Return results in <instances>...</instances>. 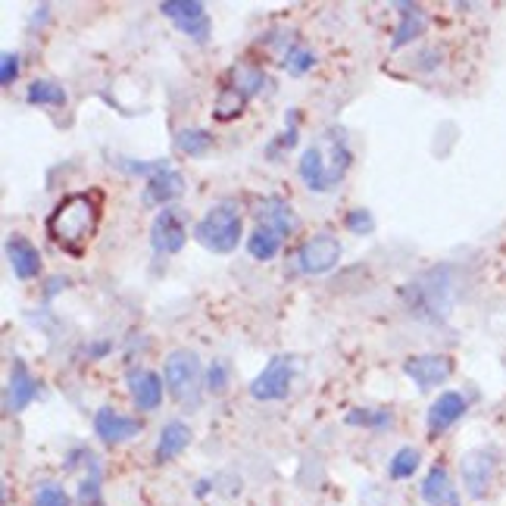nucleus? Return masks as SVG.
Instances as JSON below:
<instances>
[{
  "mask_svg": "<svg viewBox=\"0 0 506 506\" xmlns=\"http://www.w3.org/2000/svg\"><path fill=\"white\" fill-rule=\"evenodd\" d=\"M188 244V212L179 207H166L150 222V247L160 256H172Z\"/></svg>",
  "mask_w": 506,
  "mask_h": 506,
  "instance_id": "6",
  "label": "nucleus"
},
{
  "mask_svg": "<svg viewBox=\"0 0 506 506\" xmlns=\"http://www.w3.org/2000/svg\"><path fill=\"white\" fill-rule=\"evenodd\" d=\"M241 234H244V216H241L238 203H232V201L212 203L194 225V241L201 247H207L210 253L238 251Z\"/></svg>",
  "mask_w": 506,
  "mask_h": 506,
  "instance_id": "3",
  "label": "nucleus"
},
{
  "mask_svg": "<svg viewBox=\"0 0 506 506\" xmlns=\"http://www.w3.org/2000/svg\"><path fill=\"white\" fill-rule=\"evenodd\" d=\"M19 72H22V57L16 50H6V54L0 57V85L10 88L19 78Z\"/></svg>",
  "mask_w": 506,
  "mask_h": 506,
  "instance_id": "32",
  "label": "nucleus"
},
{
  "mask_svg": "<svg viewBox=\"0 0 506 506\" xmlns=\"http://www.w3.org/2000/svg\"><path fill=\"white\" fill-rule=\"evenodd\" d=\"M256 219H260V225L278 232L282 238H288V234L300 229L294 207L288 201H282V197H266V201L256 203Z\"/></svg>",
  "mask_w": 506,
  "mask_h": 506,
  "instance_id": "16",
  "label": "nucleus"
},
{
  "mask_svg": "<svg viewBox=\"0 0 506 506\" xmlns=\"http://www.w3.org/2000/svg\"><path fill=\"white\" fill-rule=\"evenodd\" d=\"M225 82L232 88H238L241 94H247V98H253V94H260L263 88H266V72L260 69V66L253 63H234L229 69V76H225Z\"/></svg>",
  "mask_w": 506,
  "mask_h": 506,
  "instance_id": "23",
  "label": "nucleus"
},
{
  "mask_svg": "<svg viewBox=\"0 0 506 506\" xmlns=\"http://www.w3.org/2000/svg\"><path fill=\"white\" fill-rule=\"evenodd\" d=\"M347 425H366V429H391L394 413H387V409H350Z\"/></svg>",
  "mask_w": 506,
  "mask_h": 506,
  "instance_id": "29",
  "label": "nucleus"
},
{
  "mask_svg": "<svg viewBox=\"0 0 506 506\" xmlns=\"http://www.w3.org/2000/svg\"><path fill=\"white\" fill-rule=\"evenodd\" d=\"M66 284V278L63 275H57V278H50V284H47V297H57L60 294V288Z\"/></svg>",
  "mask_w": 506,
  "mask_h": 506,
  "instance_id": "36",
  "label": "nucleus"
},
{
  "mask_svg": "<svg viewBox=\"0 0 506 506\" xmlns=\"http://www.w3.org/2000/svg\"><path fill=\"white\" fill-rule=\"evenodd\" d=\"M341 263V241L332 232H316L300 244L297 266L304 275H328Z\"/></svg>",
  "mask_w": 506,
  "mask_h": 506,
  "instance_id": "5",
  "label": "nucleus"
},
{
  "mask_svg": "<svg viewBox=\"0 0 506 506\" xmlns=\"http://www.w3.org/2000/svg\"><path fill=\"white\" fill-rule=\"evenodd\" d=\"M191 441H194V431H191V425H185L181 419H172L163 425V431H160V441H157V450H153V457H157V463L163 466L169 460L181 457V453L188 450Z\"/></svg>",
  "mask_w": 506,
  "mask_h": 506,
  "instance_id": "19",
  "label": "nucleus"
},
{
  "mask_svg": "<svg viewBox=\"0 0 506 506\" xmlns=\"http://www.w3.org/2000/svg\"><path fill=\"white\" fill-rule=\"evenodd\" d=\"M210 488H212V481H210V479H201V481L194 485V494H197V497H207Z\"/></svg>",
  "mask_w": 506,
  "mask_h": 506,
  "instance_id": "37",
  "label": "nucleus"
},
{
  "mask_svg": "<svg viewBox=\"0 0 506 506\" xmlns=\"http://www.w3.org/2000/svg\"><path fill=\"white\" fill-rule=\"evenodd\" d=\"M35 398H38V381L28 372V366L16 359L10 372V385H6V413H22Z\"/></svg>",
  "mask_w": 506,
  "mask_h": 506,
  "instance_id": "18",
  "label": "nucleus"
},
{
  "mask_svg": "<svg viewBox=\"0 0 506 506\" xmlns=\"http://www.w3.org/2000/svg\"><path fill=\"white\" fill-rule=\"evenodd\" d=\"M212 144H216V138H212L207 129H181L179 135H175V150L185 153L191 160L207 157L212 150Z\"/></svg>",
  "mask_w": 506,
  "mask_h": 506,
  "instance_id": "25",
  "label": "nucleus"
},
{
  "mask_svg": "<svg viewBox=\"0 0 506 506\" xmlns=\"http://www.w3.org/2000/svg\"><path fill=\"white\" fill-rule=\"evenodd\" d=\"M297 172L304 179V185L316 194H328L335 191L332 185V169H328V157H325V144H310L304 153H300Z\"/></svg>",
  "mask_w": 506,
  "mask_h": 506,
  "instance_id": "14",
  "label": "nucleus"
},
{
  "mask_svg": "<svg viewBox=\"0 0 506 506\" xmlns=\"http://www.w3.org/2000/svg\"><path fill=\"white\" fill-rule=\"evenodd\" d=\"M398 10L403 13L398 28H394L391 35V50H400L407 47V44H413L416 38H422L425 28H429V16H425L422 6H413V4H398Z\"/></svg>",
  "mask_w": 506,
  "mask_h": 506,
  "instance_id": "21",
  "label": "nucleus"
},
{
  "mask_svg": "<svg viewBox=\"0 0 506 506\" xmlns=\"http://www.w3.org/2000/svg\"><path fill=\"white\" fill-rule=\"evenodd\" d=\"M247 94H241L238 88H232V85H225L222 91L216 94V104H212V119L216 122H234V119H241L244 116V109H247Z\"/></svg>",
  "mask_w": 506,
  "mask_h": 506,
  "instance_id": "24",
  "label": "nucleus"
},
{
  "mask_svg": "<svg viewBox=\"0 0 506 506\" xmlns=\"http://www.w3.org/2000/svg\"><path fill=\"white\" fill-rule=\"evenodd\" d=\"M144 431V422L135 416H126L113 407H100L94 413V435L104 444H126L131 438H138Z\"/></svg>",
  "mask_w": 506,
  "mask_h": 506,
  "instance_id": "11",
  "label": "nucleus"
},
{
  "mask_svg": "<svg viewBox=\"0 0 506 506\" xmlns=\"http://www.w3.org/2000/svg\"><path fill=\"white\" fill-rule=\"evenodd\" d=\"M26 100H28V104H32V107H66V100H69V94H66V88H63V85L47 82V78H38V82L28 85Z\"/></svg>",
  "mask_w": 506,
  "mask_h": 506,
  "instance_id": "26",
  "label": "nucleus"
},
{
  "mask_svg": "<svg viewBox=\"0 0 506 506\" xmlns=\"http://www.w3.org/2000/svg\"><path fill=\"white\" fill-rule=\"evenodd\" d=\"M469 403L460 391H444L441 398H438L435 403L429 407V431L431 435H438V431H447L450 425H457L460 419L466 416Z\"/></svg>",
  "mask_w": 506,
  "mask_h": 506,
  "instance_id": "17",
  "label": "nucleus"
},
{
  "mask_svg": "<svg viewBox=\"0 0 506 506\" xmlns=\"http://www.w3.org/2000/svg\"><path fill=\"white\" fill-rule=\"evenodd\" d=\"M344 225H347L350 234H359V238L376 232V219H372L369 210H350L347 216H344Z\"/></svg>",
  "mask_w": 506,
  "mask_h": 506,
  "instance_id": "30",
  "label": "nucleus"
},
{
  "mask_svg": "<svg viewBox=\"0 0 506 506\" xmlns=\"http://www.w3.org/2000/svg\"><path fill=\"white\" fill-rule=\"evenodd\" d=\"M419 463H422V453L416 450V447H400V450L391 457V463H387V475H391L394 481L413 479Z\"/></svg>",
  "mask_w": 506,
  "mask_h": 506,
  "instance_id": "27",
  "label": "nucleus"
},
{
  "mask_svg": "<svg viewBox=\"0 0 506 506\" xmlns=\"http://www.w3.org/2000/svg\"><path fill=\"white\" fill-rule=\"evenodd\" d=\"M163 381L169 398L181 407H197L201 403V385H203V366L201 356L188 347H179L166 356L163 363Z\"/></svg>",
  "mask_w": 506,
  "mask_h": 506,
  "instance_id": "4",
  "label": "nucleus"
},
{
  "mask_svg": "<svg viewBox=\"0 0 506 506\" xmlns=\"http://www.w3.org/2000/svg\"><path fill=\"white\" fill-rule=\"evenodd\" d=\"M100 501V469L94 466L91 475L82 481V488H78V503L82 506H94Z\"/></svg>",
  "mask_w": 506,
  "mask_h": 506,
  "instance_id": "34",
  "label": "nucleus"
},
{
  "mask_svg": "<svg viewBox=\"0 0 506 506\" xmlns=\"http://www.w3.org/2000/svg\"><path fill=\"white\" fill-rule=\"evenodd\" d=\"M160 13H163L181 35H188L191 41H197V44L210 41V16H207V6H203L201 0H166V4H160Z\"/></svg>",
  "mask_w": 506,
  "mask_h": 506,
  "instance_id": "8",
  "label": "nucleus"
},
{
  "mask_svg": "<svg viewBox=\"0 0 506 506\" xmlns=\"http://www.w3.org/2000/svg\"><path fill=\"white\" fill-rule=\"evenodd\" d=\"M407 310L413 313V319L419 322H444L453 304V284L447 269H431L419 278H413L409 284H403L400 291Z\"/></svg>",
  "mask_w": 506,
  "mask_h": 506,
  "instance_id": "2",
  "label": "nucleus"
},
{
  "mask_svg": "<svg viewBox=\"0 0 506 506\" xmlns=\"http://www.w3.org/2000/svg\"><path fill=\"white\" fill-rule=\"evenodd\" d=\"M282 66H284V72H291V76L294 78H300V76H306V72L313 69V66H316V54H313L310 47H306V44H294V47L288 50V54L282 57Z\"/></svg>",
  "mask_w": 506,
  "mask_h": 506,
  "instance_id": "28",
  "label": "nucleus"
},
{
  "mask_svg": "<svg viewBox=\"0 0 506 506\" xmlns=\"http://www.w3.org/2000/svg\"><path fill=\"white\" fill-rule=\"evenodd\" d=\"M109 350H113V344H109V341H100V344H88L85 354L91 356V359H98V356H107Z\"/></svg>",
  "mask_w": 506,
  "mask_h": 506,
  "instance_id": "35",
  "label": "nucleus"
},
{
  "mask_svg": "<svg viewBox=\"0 0 506 506\" xmlns=\"http://www.w3.org/2000/svg\"><path fill=\"white\" fill-rule=\"evenodd\" d=\"M185 194V179H181L179 169H172V163H163L160 166V172H153L148 179V185H144V194H141V203L144 207H172V201H179V197Z\"/></svg>",
  "mask_w": 506,
  "mask_h": 506,
  "instance_id": "12",
  "label": "nucleus"
},
{
  "mask_svg": "<svg viewBox=\"0 0 506 506\" xmlns=\"http://www.w3.org/2000/svg\"><path fill=\"white\" fill-rule=\"evenodd\" d=\"M403 376L413 381L419 391H435V387H441L444 381L453 376V359L441 356V354L409 356L407 363H403Z\"/></svg>",
  "mask_w": 506,
  "mask_h": 506,
  "instance_id": "10",
  "label": "nucleus"
},
{
  "mask_svg": "<svg viewBox=\"0 0 506 506\" xmlns=\"http://www.w3.org/2000/svg\"><path fill=\"white\" fill-rule=\"evenodd\" d=\"M126 385H129L131 403H135L138 413H153V409H160L163 394H166V381L160 378L157 372L135 366V369L126 372Z\"/></svg>",
  "mask_w": 506,
  "mask_h": 506,
  "instance_id": "13",
  "label": "nucleus"
},
{
  "mask_svg": "<svg viewBox=\"0 0 506 506\" xmlns=\"http://www.w3.org/2000/svg\"><path fill=\"white\" fill-rule=\"evenodd\" d=\"M35 506H72V501L60 485H41L35 491Z\"/></svg>",
  "mask_w": 506,
  "mask_h": 506,
  "instance_id": "31",
  "label": "nucleus"
},
{
  "mask_svg": "<svg viewBox=\"0 0 506 506\" xmlns=\"http://www.w3.org/2000/svg\"><path fill=\"white\" fill-rule=\"evenodd\" d=\"M225 387H229V363L216 359V363L207 369V391L210 394H225Z\"/></svg>",
  "mask_w": 506,
  "mask_h": 506,
  "instance_id": "33",
  "label": "nucleus"
},
{
  "mask_svg": "<svg viewBox=\"0 0 506 506\" xmlns=\"http://www.w3.org/2000/svg\"><path fill=\"white\" fill-rule=\"evenodd\" d=\"M291 378H294V363H291V356L278 354L269 359L266 369L251 381V398L263 400V403L284 400L291 391Z\"/></svg>",
  "mask_w": 506,
  "mask_h": 506,
  "instance_id": "9",
  "label": "nucleus"
},
{
  "mask_svg": "<svg viewBox=\"0 0 506 506\" xmlns=\"http://www.w3.org/2000/svg\"><path fill=\"white\" fill-rule=\"evenodd\" d=\"M422 501L429 506H460L457 485L444 466H431L422 479Z\"/></svg>",
  "mask_w": 506,
  "mask_h": 506,
  "instance_id": "20",
  "label": "nucleus"
},
{
  "mask_svg": "<svg viewBox=\"0 0 506 506\" xmlns=\"http://www.w3.org/2000/svg\"><path fill=\"white\" fill-rule=\"evenodd\" d=\"M282 234L273 232V229H266V225H256V229L247 234V253L253 256V260H260V263H269V260H275L278 253H282Z\"/></svg>",
  "mask_w": 506,
  "mask_h": 506,
  "instance_id": "22",
  "label": "nucleus"
},
{
  "mask_svg": "<svg viewBox=\"0 0 506 506\" xmlns=\"http://www.w3.org/2000/svg\"><path fill=\"white\" fill-rule=\"evenodd\" d=\"M460 475H463V488L472 501H485L491 485L497 475V453L488 447H475V450L463 453L460 460Z\"/></svg>",
  "mask_w": 506,
  "mask_h": 506,
  "instance_id": "7",
  "label": "nucleus"
},
{
  "mask_svg": "<svg viewBox=\"0 0 506 506\" xmlns=\"http://www.w3.org/2000/svg\"><path fill=\"white\" fill-rule=\"evenodd\" d=\"M6 260H10V269L19 282H32V278L41 275V251L22 234H10L6 238Z\"/></svg>",
  "mask_w": 506,
  "mask_h": 506,
  "instance_id": "15",
  "label": "nucleus"
},
{
  "mask_svg": "<svg viewBox=\"0 0 506 506\" xmlns=\"http://www.w3.org/2000/svg\"><path fill=\"white\" fill-rule=\"evenodd\" d=\"M100 222V194L98 191H76L63 197L47 216V238L66 253H82L91 244Z\"/></svg>",
  "mask_w": 506,
  "mask_h": 506,
  "instance_id": "1",
  "label": "nucleus"
}]
</instances>
